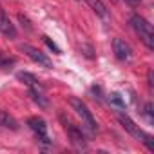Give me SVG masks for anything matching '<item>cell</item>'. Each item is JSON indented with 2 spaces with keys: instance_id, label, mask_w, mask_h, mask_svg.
I'll return each instance as SVG.
<instances>
[{
  "instance_id": "6da1fadb",
  "label": "cell",
  "mask_w": 154,
  "mask_h": 154,
  "mask_svg": "<svg viewBox=\"0 0 154 154\" xmlns=\"http://www.w3.org/2000/svg\"><path fill=\"white\" fill-rule=\"evenodd\" d=\"M116 118H118V122H120V125L132 136V138H136V140H140L150 152H154V140H152V136L150 134H147L145 131H141L140 129V125H136L127 114H123V112H116Z\"/></svg>"
},
{
  "instance_id": "7a4b0ae2",
  "label": "cell",
  "mask_w": 154,
  "mask_h": 154,
  "mask_svg": "<svg viewBox=\"0 0 154 154\" xmlns=\"http://www.w3.org/2000/svg\"><path fill=\"white\" fill-rule=\"evenodd\" d=\"M131 26L136 31V35L141 38V42L147 45V49H154V29L152 26L140 15H132L131 17Z\"/></svg>"
},
{
  "instance_id": "3957f363",
  "label": "cell",
  "mask_w": 154,
  "mask_h": 154,
  "mask_svg": "<svg viewBox=\"0 0 154 154\" xmlns=\"http://www.w3.org/2000/svg\"><path fill=\"white\" fill-rule=\"evenodd\" d=\"M69 103H71V107H72V111L78 114L80 118H82V123L91 131V132H96L98 131V123H96V120H94V116H93V112L89 111V107L80 100V98H76V96H72V98H69Z\"/></svg>"
},
{
  "instance_id": "277c9868",
  "label": "cell",
  "mask_w": 154,
  "mask_h": 154,
  "mask_svg": "<svg viewBox=\"0 0 154 154\" xmlns=\"http://www.w3.org/2000/svg\"><path fill=\"white\" fill-rule=\"evenodd\" d=\"M60 122H62V125H63V129H65V132H67V136H69V140H71V143L76 147V149H84L85 147V136H84V132H82V129H78L76 127L65 114H60Z\"/></svg>"
},
{
  "instance_id": "5b68a950",
  "label": "cell",
  "mask_w": 154,
  "mask_h": 154,
  "mask_svg": "<svg viewBox=\"0 0 154 154\" xmlns=\"http://www.w3.org/2000/svg\"><path fill=\"white\" fill-rule=\"evenodd\" d=\"M20 51L26 53L35 63H38V65H42V67H45V69H53V62H51L40 49H36V47H33V45H29V44H22V45H20Z\"/></svg>"
},
{
  "instance_id": "8992f818",
  "label": "cell",
  "mask_w": 154,
  "mask_h": 154,
  "mask_svg": "<svg viewBox=\"0 0 154 154\" xmlns=\"http://www.w3.org/2000/svg\"><path fill=\"white\" fill-rule=\"evenodd\" d=\"M112 49H114L116 58L122 60V62H129V60L132 58V49H131V45H129L125 40H122V38H114V40H112Z\"/></svg>"
},
{
  "instance_id": "52a82bcc",
  "label": "cell",
  "mask_w": 154,
  "mask_h": 154,
  "mask_svg": "<svg viewBox=\"0 0 154 154\" xmlns=\"http://www.w3.org/2000/svg\"><path fill=\"white\" fill-rule=\"evenodd\" d=\"M27 125H29V129L33 132H36V136L42 140V143H47L49 138H47V123H45V120H42L38 116H31L27 120Z\"/></svg>"
},
{
  "instance_id": "ba28073f",
  "label": "cell",
  "mask_w": 154,
  "mask_h": 154,
  "mask_svg": "<svg viewBox=\"0 0 154 154\" xmlns=\"http://www.w3.org/2000/svg\"><path fill=\"white\" fill-rule=\"evenodd\" d=\"M0 33L4 36H8L9 40L17 38V29H15V26L11 24V20L8 18V15L4 13L2 8H0Z\"/></svg>"
},
{
  "instance_id": "9c48e42d",
  "label": "cell",
  "mask_w": 154,
  "mask_h": 154,
  "mask_svg": "<svg viewBox=\"0 0 154 154\" xmlns=\"http://www.w3.org/2000/svg\"><path fill=\"white\" fill-rule=\"evenodd\" d=\"M17 78L20 80V82H24L29 89H42V85H40V82H38V78L36 76H33L31 72H26V71H22V72H18L17 74Z\"/></svg>"
},
{
  "instance_id": "30bf717a",
  "label": "cell",
  "mask_w": 154,
  "mask_h": 154,
  "mask_svg": "<svg viewBox=\"0 0 154 154\" xmlns=\"http://www.w3.org/2000/svg\"><path fill=\"white\" fill-rule=\"evenodd\" d=\"M0 127L4 129H11V131H17L18 129V122L8 112V111H0Z\"/></svg>"
},
{
  "instance_id": "8fae6325",
  "label": "cell",
  "mask_w": 154,
  "mask_h": 154,
  "mask_svg": "<svg viewBox=\"0 0 154 154\" xmlns=\"http://www.w3.org/2000/svg\"><path fill=\"white\" fill-rule=\"evenodd\" d=\"M85 2L91 6V9H93L98 17H102V18H109V13H107L105 6L102 4V0H85Z\"/></svg>"
},
{
  "instance_id": "7c38bea8",
  "label": "cell",
  "mask_w": 154,
  "mask_h": 154,
  "mask_svg": "<svg viewBox=\"0 0 154 154\" xmlns=\"http://www.w3.org/2000/svg\"><path fill=\"white\" fill-rule=\"evenodd\" d=\"M42 91H44V89H31L29 93H31V98L35 100V103H38V107L47 109V107H49V102H47V98L44 96Z\"/></svg>"
},
{
  "instance_id": "4fadbf2b",
  "label": "cell",
  "mask_w": 154,
  "mask_h": 154,
  "mask_svg": "<svg viewBox=\"0 0 154 154\" xmlns=\"http://www.w3.org/2000/svg\"><path fill=\"white\" fill-rule=\"evenodd\" d=\"M109 102L114 103V105L120 107V109H125V102H123V98H122L118 93H111V94H109Z\"/></svg>"
},
{
  "instance_id": "5bb4252c",
  "label": "cell",
  "mask_w": 154,
  "mask_h": 154,
  "mask_svg": "<svg viewBox=\"0 0 154 154\" xmlns=\"http://www.w3.org/2000/svg\"><path fill=\"white\" fill-rule=\"evenodd\" d=\"M42 38H44V42L47 44V47H49V49H53V51H54L56 54H62V51H60V47H58V45H56V44H54V42H53V40H51L49 36H42Z\"/></svg>"
},
{
  "instance_id": "9a60e30c",
  "label": "cell",
  "mask_w": 154,
  "mask_h": 154,
  "mask_svg": "<svg viewBox=\"0 0 154 154\" xmlns=\"http://www.w3.org/2000/svg\"><path fill=\"white\" fill-rule=\"evenodd\" d=\"M154 107H152V103L149 102V103H145V116H147V120L152 123L154 122V111H152Z\"/></svg>"
},
{
  "instance_id": "2e32d148",
  "label": "cell",
  "mask_w": 154,
  "mask_h": 154,
  "mask_svg": "<svg viewBox=\"0 0 154 154\" xmlns=\"http://www.w3.org/2000/svg\"><path fill=\"white\" fill-rule=\"evenodd\" d=\"M82 53H84V56H87V58H94V51H93V47L91 45H87V44H84L82 45Z\"/></svg>"
},
{
  "instance_id": "e0dca14e",
  "label": "cell",
  "mask_w": 154,
  "mask_h": 154,
  "mask_svg": "<svg viewBox=\"0 0 154 154\" xmlns=\"http://www.w3.org/2000/svg\"><path fill=\"white\" fill-rule=\"evenodd\" d=\"M18 20L22 22V27H26L27 31H31V29H33V27H31V24H29V20H27V17H24L22 13L18 15Z\"/></svg>"
},
{
  "instance_id": "ac0fdd59",
  "label": "cell",
  "mask_w": 154,
  "mask_h": 154,
  "mask_svg": "<svg viewBox=\"0 0 154 154\" xmlns=\"http://www.w3.org/2000/svg\"><path fill=\"white\" fill-rule=\"evenodd\" d=\"M154 72H152V69H149V72H147V80H149V87H150V91L154 89Z\"/></svg>"
},
{
  "instance_id": "d6986e66",
  "label": "cell",
  "mask_w": 154,
  "mask_h": 154,
  "mask_svg": "<svg viewBox=\"0 0 154 154\" xmlns=\"http://www.w3.org/2000/svg\"><path fill=\"white\" fill-rule=\"evenodd\" d=\"M125 2H127V4H131V6H136L140 0H125Z\"/></svg>"
}]
</instances>
